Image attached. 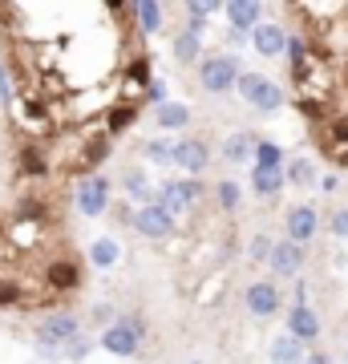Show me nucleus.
<instances>
[{"label":"nucleus","mask_w":348,"mask_h":364,"mask_svg":"<svg viewBox=\"0 0 348 364\" xmlns=\"http://www.w3.org/2000/svg\"><path fill=\"white\" fill-rule=\"evenodd\" d=\"M41 284H45V291H49L53 304L61 308V304H69V299H73L81 287H85V263L73 255V247L57 251V255L45 263V272H41Z\"/></svg>","instance_id":"1"},{"label":"nucleus","mask_w":348,"mask_h":364,"mask_svg":"<svg viewBox=\"0 0 348 364\" xmlns=\"http://www.w3.org/2000/svg\"><path fill=\"white\" fill-rule=\"evenodd\" d=\"M308 134H312V146H316L332 166L348 170V109L328 117L324 126H308Z\"/></svg>","instance_id":"2"},{"label":"nucleus","mask_w":348,"mask_h":364,"mask_svg":"<svg viewBox=\"0 0 348 364\" xmlns=\"http://www.w3.org/2000/svg\"><path fill=\"white\" fill-rule=\"evenodd\" d=\"M235 90H239V97H243L251 109H259V114H280V109H284V90L271 77H263V73H239Z\"/></svg>","instance_id":"3"},{"label":"nucleus","mask_w":348,"mask_h":364,"mask_svg":"<svg viewBox=\"0 0 348 364\" xmlns=\"http://www.w3.org/2000/svg\"><path fill=\"white\" fill-rule=\"evenodd\" d=\"M13 170H16V178H21V182H45V178H53V158H49V146L28 142V138H16Z\"/></svg>","instance_id":"4"},{"label":"nucleus","mask_w":348,"mask_h":364,"mask_svg":"<svg viewBox=\"0 0 348 364\" xmlns=\"http://www.w3.org/2000/svg\"><path fill=\"white\" fill-rule=\"evenodd\" d=\"M203 203V182L199 178H179V182H167L162 191H158V207L167 210L170 219L179 223L182 215H191L194 207Z\"/></svg>","instance_id":"5"},{"label":"nucleus","mask_w":348,"mask_h":364,"mask_svg":"<svg viewBox=\"0 0 348 364\" xmlns=\"http://www.w3.org/2000/svg\"><path fill=\"white\" fill-rule=\"evenodd\" d=\"M239 57L235 53H215V57H206L203 65H199V81H203L206 93H227L235 90V81H239Z\"/></svg>","instance_id":"6"},{"label":"nucleus","mask_w":348,"mask_h":364,"mask_svg":"<svg viewBox=\"0 0 348 364\" xmlns=\"http://www.w3.org/2000/svg\"><path fill=\"white\" fill-rule=\"evenodd\" d=\"M243 304H247V312L255 316V320H268V316H275L280 308H284V296H280V287L271 284V279H255V284H247Z\"/></svg>","instance_id":"7"},{"label":"nucleus","mask_w":348,"mask_h":364,"mask_svg":"<svg viewBox=\"0 0 348 364\" xmlns=\"http://www.w3.org/2000/svg\"><path fill=\"white\" fill-rule=\"evenodd\" d=\"M78 210L85 219H97L110 210V178L93 174V178H81L78 182Z\"/></svg>","instance_id":"8"},{"label":"nucleus","mask_w":348,"mask_h":364,"mask_svg":"<svg viewBox=\"0 0 348 364\" xmlns=\"http://www.w3.org/2000/svg\"><path fill=\"white\" fill-rule=\"evenodd\" d=\"M69 340H78V320L69 312H61V316H49V320H41L37 324V344L45 352H53V348H65Z\"/></svg>","instance_id":"9"},{"label":"nucleus","mask_w":348,"mask_h":364,"mask_svg":"<svg viewBox=\"0 0 348 364\" xmlns=\"http://www.w3.org/2000/svg\"><path fill=\"white\" fill-rule=\"evenodd\" d=\"M142 105H146V102H138V97H117V102L102 114V130L117 142V138H122V134H126L130 126H134V122H138Z\"/></svg>","instance_id":"10"},{"label":"nucleus","mask_w":348,"mask_h":364,"mask_svg":"<svg viewBox=\"0 0 348 364\" xmlns=\"http://www.w3.org/2000/svg\"><path fill=\"white\" fill-rule=\"evenodd\" d=\"M134 231L142 235V239H150V243H162V239H170V235H174V219H170L167 210L154 203V207L134 210Z\"/></svg>","instance_id":"11"},{"label":"nucleus","mask_w":348,"mask_h":364,"mask_svg":"<svg viewBox=\"0 0 348 364\" xmlns=\"http://www.w3.org/2000/svg\"><path fill=\"white\" fill-rule=\"evenodd\" d=\"M284 227H288V243L304 247L312 235H316V227H320V215H316V207H312V203H300V207L288 210Z\"/></svg>","instance_id":"12"},{"label":"nucleus","mask_w":348,"mask_h":364,"mask_svg":"<svg viewBox=\"0 0 348 364\" xmlns=\"http://www.w3.org/2000/svg\"><path fill=\"white\" fill-rule=\"evenodd\" d=\"M174 162L186 170V178H199L211 162V150H206L203 138H182V142H174Z\"/></svg>","instance_id":"13"},{"label":"nucleus","mask_w":348,"mask_h":364,"mask_svg":"<svg viewBox=\"0 0 348 364\" xmlns=\"http://www.w3.org/2000/svg\"><path fill=\"white\" fill-rule=\"evenodd\" d=\"M251 45H255L259 57H284V45H288V28L284 25H271V21H259L251 33Z\"/></svg>","instance_id":"14"},{"label":"nucleus","mask_w":348,"mask_h":364,"mask_svg":"<svg viewBox=\"0 0 348 364\" xmlns=\"http://www.w3.org/2000/svg\"><path fill=\"white\" fill-rule=\"evenodd\" d=\"M288 336L300 340V344H308V340H320V316L304 308V304H292L288 308Z\"/></svg>","instance_id":"15"},{"label":"nucleus","mask_w":348,"mask_h":364,"mask_svg":"<svg viewBox=\"0 0 348 364\" xmlns=\"http://www.w3.org/2000/svg\"><path fill=\"white\" fill-rule=\"evenodd\" d=\"M223 13H227V21H231V33H235V37H247V33L259 25L263 4H259V0H231Z\"/></svg>","instance_id":"16"},{"label":"nucleus","mask_w":348,"mask_h":364,"mask_svg":"<svg viewBox=\"0 0 348 364\" xmlns=\"http://www.w3.org/2000/svg\"><path fill=\"white\" fill-rule=\"evenodd\" d=\"M268 267H271L275 275H296L300 267H304V247H296V243H288V239H280V243H271Z\"/></svg>","instance_id":"17"},{"label":"nucleus","mask_w":348,"mask_h":364,"mask_svg":"<svg viewBox=\"0 0 348 364\" xmlns=\"http://www.w3.org/2000/svg\"><path fill=\"white\" fill-rule=\"evenodd\" d=\"M102 348H105V352H114V356H138L142 340H138L126 324H122V320H117V324H110V328L102 332Z\"/></svg>","instance_id":"18"},{"label":"nucleus","mask_w":348,"mask_h":364,"mask_svg":"<svg viewBox=\"0 0 348 364\" xmlns=\"http://www.w3.org/2000/svg\"><path fill=\"white\" fill-rule=\"evenodd\" d=\"M199 49H203V25L199 21H186V28L174 37V61L179 65H191V61H199Z\"/></svg>","instance_id":"19"},{"label":"nucleus","mask_w":348,"mask_h":364,"mask_svg":"<svg viewBox=\"0 0 348 364\" xmlns=\"http://www.w3.org/2000/svg\"><path fill=\"white\" fill-rule=\"evenodd\" d=\"M122 186H126V198H138V203H146V207L158 203V191L146 182V170H138V166L122 170Z\"/></svg>","instance_id":"20"},{"label":"nucleus","mask_w":348,"mask_h":364,"mask_svg":"<svg viewBox=\"0 0 348 364\" xmlns=\"http://www.w3.org/2000/svg\"><path fill=\"white\" fill-rule=\"evenodd\" d=\"M162 21H167V9H162V4H154V0L134 4V25H138V33H142V37L162 33Z\"/></svg>","instance_id":"21"},{"label":"nucleus","mask_w":348,"mask_h":364,"mask_svg":"<svg viewBox=\"0 0 348 364\" xmlns=\"http://www.w3.org/2000/svg\"><path fill=\"white\" fill-rule=\"evenodd\" d=\"M158 130H170V134H179L191 126V105H182V102H167V105H158Z\"/></svg>","instance_id":"22"},{"label":"nucleus","mask_w":348,"mask_h":364,"mask_svg":"<svg viewBox=\"0 0 348 364\" xmlns=\"http://www.w3.org/2000/svg\"><path fill=\"white\" fill-rule=\"evenodd\" d=\"M255 134L251 130H239V134H231V138H223V158L227 162H247V158L255 154Z\"/></svg>","instance_id":"23"},{"label":"nucleus","mask_w":348,"mask_h":364,"mask_svg":"<svg viewBox=\"0 0 348 364\" xmlns=\"http://www.w3.org/2000/svg\"><path fill=\"white\" fill-rule=\"evenodd\" d=\"M284 53H288V77L296 81L300 73L312 65V53H308V45H304V37H300V33H292V37H288Z\"/></svg>","instance_id":"24"},{"label":"nucleus","mask_w":348,"mask_h":364,"mask_svg":"<svg viewBox=\"0 0 348 364\" xmlns=\"http://www.w3.org/2000/svg\"><path fill=\"white\" fill-rule=\"evenodd\" d=\"M251 191L259 198H275L284 191V170H251Z\"/></svg>","instance_id":"25"},{"label":"nucleus","mask_w":348,"mask_h":364,"mask_svg":"<svg viewBox=\"0 0 348 364\" xmlns=\"http://www.w3.org/2000/svg\"><path fill=\"white\" fill-rule=\"evenodd\" d=\"M304 344L300 340H292V336H280L275 344H271V364H304Z\"/></svg>","instance_id":"26"},{"label":"nucleus","mask_w":348,"mask_h":364,"mask_svg":"<svg viewBox=\"0 0 348 364\" xmlns=\"http://www.w3.org/2000/svg\"><path fill=\"white\" fill-rule=\"evenodd\" d=\"M255 170H280L284 166V150L275 142H255Z\"/></svg>","instance_id":"27"},{"label":"nucleus","mask_w":348,"mask_h":364,"mask_svg":"<svg viewBox=\"0 0 348 364\" xmlns=\"http://www.w3.org/2000/svg\"><path fill=\"white\" fill-rule=\"evenodd\" d=\"M117 255H122V251H117L114 239H93V247H90V263H93V267H114Z\"/></svg>","instance_id":"28"},{"label":"nucleus","mask_w":348,"mask_h":364,"mask_svg":"<svg viewBox=\"0 0 348 364\" xmlns=\"http://www.w3.org/2000/svg\"><path fill=\"white\" fill-rule=\"evenodd\" d=\"M284 182H292V186H316V170H312L308 158H292V162H288V178Z\"/></svg>","instance_id":"29"},{"label":"nucleus","mask_w":348,"mask_h":364,"mask_svg":"<svg viewBox=\"0 0 348 364\" xmlns=\"http://www.w3.org/2000/svg\"><path fill=\"white\" fill-rule=\"evenodd\" d=\"M239 198H243V195H239V182L223 178L219 186H215V207H219V210H235V207H239Z\"/></svg>","instance_id":"30"},{"label":"nucleus","mask_w":348,"mask_h":364,"mask_svg":"<svg viewBox=\"0 0 348 364\" xmlns=\"http://www.w3.org/2000/svg\"><path fill=\"white\" fill-rule=\"evenodd\" d=\"M142 150H146V158H150V162H158V166L174 162V142H167V138H150Z\"/></svg>","instance_id":"31"},{"label":"nucleus","mask_w":348,"mask_h":364,"mask_svg":"<svg viewBox=\"0 0 348 364\" xmlns=\"http://www.w3.org/2000/svg\"><path fill=\"white\" fill-rule=\"evenodd\" d=\"M247 255H251L255 263H268V255H271V239H268V235H255V239H251V247H247Z\"/></svg>","instance_id":"32"},{"label":"nucleus","mask_w":348,"mask_h":364,"mask_svg":"<svg viewBox=\"0 0 348 364\" xmlns=\"http://www.w3.org/2000/svg\"><path fill=\"white\" fill-rule=\"evenodd\" d=\"M90 340L85 336H78V340H69V344H65V356H69V360H85V356H90Z\"/></svg>","instance_id":"33"},{"label":"nucleus","mask_w":348,"mask_h":364,"mask_svg":"<svg viewBox=\"0 0 348 364\" xmlns=\"http://www.w3.org/2000/svg\"><path fill=\"white\" fill-rule=\"evenodd\" d=\"M142 102H150V105H167V81L158 77V81H150L146 85V97Z\"/></svg>","instance_id":"34"},{"label":"nucleus","mask_w":348,"mask_h":364,"mask_svg":"<svg viewBox=\"0 0 348 364\" xmlns=\"http://www.w3.org/2000/svg\"><path fill=\"white\" fill-rule=\"evenodd\" d=\"M0 102H4V109L13 105V81H9V69H4V61H0Z\"/></svg>","instance_id":"35"},{"label":"nucleus","mask_w":348,"mask_h":364,"mask_svg":"<svg viewBox=\"0 0 348 364\" xmlns=\"http://www.w3.org/2000/svg\"><path fill=\"white\" fill-rule=\"evenodd\" d=\"M332 235L348 239V210H336V215H332Z\"/></svg>","instance_id":"36"},{"label":"nucleus","mask_w":348,"mask_h":364,"mask_svg":"<svg viewBox=\"0 0 348 364\" xmlns=\"http://www.w3.org/2000/svg\"><path fill=\"white\" fill-rule=\"evenodd\" d=\"M336 186H340V182H336V174H324V178H320V191H324V195H336Z\"/></svg>","instance_id":"37"},{"label":"nucleus","mask_w":348,"mask_h":364,"mask_svg":"<svg viewBox=\"0 0 348 364\" xmlns=\"http://www.w3.org/2000/svg\"><path fill=\"white\" fill-rule=\"evenodd\" d=\"M93 316H97V324H102V320H110V316H114V308H110V304H97V308H93Z\"/></svg>","instance_id":"38"},{"label":"nucleus","mask_w":348,"mask_h":364,"mask_svg":"<svg viewBox=\"0 0 348 364\" xmlns=\"http://www.w3.org/2000/svg\"><path fill=\"white\" fill-rule=\"evenodd\" d=\"M304 364H332V360H328L324 352H308V356H304Z\"/></svg>","instance_id":"39"}]
</instances>
